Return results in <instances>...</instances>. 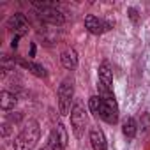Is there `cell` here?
<instances>
[{
  "mask_svg": "<svg viewBox=\"0 0 150 150\" xmlns=\"http://www.w3.org/2000/svg\"><path fill=\"white\" fill-rule=\"evenodd\" d=\"M97 92L101 97L115 96L113 94V71L110 62H103L99 65V74H97Z\"/></svg>",
  "mask_w": 150,
  "mask_h": 150,
  "instance_id": "3957f363",
  "label": "cell"
},
{
  "mask_svg": "<svg viewBox=\"0 0 150 150\" xmlns=\"http://www.w3.org/2000/svg\"><path fill=\"white\" fill-rule=\"evenodd\" d=\"M37 16L44 21V23H48V25H62L65 20H64V14L57 9V7H48V9H41L39 13H37Z\"/></svg>",
  "mask_w": 150,
  "mask_h": 150,
  "instance_id": "9c48e42d",
  "label": "cell"
},
{
  "mask_svg": "<svg viewBox=\"0 0 150 150\" xmlns=\"http://www.w3.org/2000/svg\"><path fill=\"white\" fill-rule=\"evenodd\" d=\"M18 41H20V37H18V35H14V37H13V41H11V48H13V50H16V48H18Z\"/></svg>",
  "mask_w": 150,
  "mask_h": 150,
  "instance_id": "2e32d148",
  "label": "cell"
},
{
  "mask_svg": "<svg viewBox=\"0 0 150 150\" xmlns=\"http://www.w3.org/2000/svg\"><path fill=\"white\" fill-rule=\"evenodd\" d=\"M7 28H9L11 32H14V35H18V37L25 35V34L28 32V20H27V16L21 14V13L13 14V16L7 20Z\"/></svg>",
  "mask_w": 150,
  "mask_h": 150,
  "instance_id": "ba28073f",
  "label": "cell"
},
{
  "mask_svg": "<svg viewBox=\"0 0 150 150\" xmlns=\"http://www.w3.org/2000/svg\"><path fill=\"white\" fill-rule=\"evenodd\" d=\"M67 146V132H65V127L62 124H57L50 136H48V141L46 145L41 148V150H64Z\"/></svg>",
  "mask_w": 150,
  "mask_h": 150,
  "instance_id": "8992f818",
  "label": "cell"
},
{
  "mask_svg": "<svg viewBox=\"0 0 150 150\" xmlns=\"http://www.w3.org/2000/svg\"><path fill=\"white\" fill-rule=\"evenodd\" d=\"M60 62H62V65H64L65 69H69V71L76 69V67H78V53H76V50H74V48L64 50L62 55H60Z\"/></svg>",
  "mask_w": 150,
  "mask_h": 150,
  "instance_id": "8fae6325",
  "label": "cell"
},
{
  "mask_svg": "<svg viewBox=\"0 0 150 150\" xmlns=\"http://www.w3.org/2000/svg\"><path fill=\"white\" fill-rule=\"evenodd\" d=\"M72 96H74V85H72V80H64L58 87V92H57V97H58V110H60V115H69V111L72 110L71 104H72Z\"/></svg>",
  "mask_w": 150,
  "mask_h": 150,
  "instance_id": "277c9868",
  "label": "cell"
},
{
  "mask_svg": "<svg viewBox=\"0 0 150 150\" xmlns=\"http://www.w3.org/2000/svg\"><path fill=\"white\" fill-rule=\"evenodd\" d=\"M34 55H35V44L30 46V57H34Z\"/></svg>",
  "mask_w": 150,
  "mask_h": 150,
  "instance_id": "e0dca14e",
  "label": "cell"
},
{
  "mask_svg": "<svg viewBox=\"0 0 150 150\" xmlns=\"http://www.w3.org/2000/svg\"><path fill=\"white\" fill-rule=\"evenodd\" d=\"M71 127H72V132L76 138H81L85 134V127H87V113H85V108L80 101L74 103L72 110H71Z\"/></svg>",
  "mask_w": 150,
  "mask_h": 150,
  "instance_id": "5b68a950",
  "label": "cell"
},
{
  "mask_svg": "<svg viewBox=\"0 0 150 150\" xmlns=\"http://www.w3.org/2000/svg\"><path fill=\"white\" fill-rule=\"evenodd\" d=\"M111 27H113L111 21H104V20H101V18H97L94 14H87L85 16V28L90 34H94V35H101L106 30H110Z\"/></svg>",
  "mask_w": 150,
  "mask_h": 150,
  "instance_id": "52a82bcc",
  "label": "cell"
},
{
  "mask_svg": "<svg viewBox=\"0 0 150 150\" xmlns=\"http://www.w3.org/2000/svg\"><path fill=\"white\" fill-rule=\"evenodd\" d=\"M14 104H16V96L14 94H11L7 90H4L2 94H0V108H2L4 111L14 108Z\"/></svg>",
  "mask_w": 150,
  "mask_h": 150,
  "instance_id": "5bb4252c",
  "label": "cell"
},
{
  "mask_svg": "<svg viewBox=\"0 0 150 150\" xmlns=\"http://www.w3.org/2000/svg\"><path fill=\"white\" fill-rule=\"evenodd\" d=\"M21 67H25L27 71H30L34 76H37V78H46V69L41 65V64H35V62H30V60H21V58H18L16 60Z\"/></svg>",
  "mask_w": 150,
  "mask_h": 150,
  "instance_id": "7c38bea8",
  "label": "cell"
},
{
  "mask_svg": "<svg viewBox=\"0 0 150 150\" xmlns=\"http://www.w3.org/2000/svg\"><path fill=\"white\" fill-rule=\"evenodd\" d=\"M41 136V127L35 120H28V124L21 129V132L14 138V150H32L35 143L39 141Z\"/></svg>",
  "mask_w": 150,
  "mask_h": 150,
  "instance_id": "7a4b0ae2",
  "label": "cell"
},
{
  "mask_svg": "<svg viewBox=\"0 0 150 150\" xmlns=\"http://www.w3.org/2000/svg\"><path fill=\"white\" fill-rule=\"evenodd\" d=\"M88 108L96 117L103 118L106 124H117L118 122V104H117L115 96H108V97L92 96L88 101Z\"/></svg>",
  "mask_w": 150,
  "mask_h": 150,
  "instance_id": "6da1fadb",
  "label": "cell"
},
{
  "mask_svg": "<svg viewBox=\"0 0 150 150\" xmlns=\"http://www.w3.org/2000/svg\"><path fill=\"white\" fill-rule=\"evenodd\" d=\"M122 132H124V136L127 138V139H132L134 136H136V132H138V124H136V120L134 118H125L124 120V124H122Z\"/></svg>",
  "mask_w": 150,
  "mask_h": 150,
  "instance_id": "4fadbf2b",
  "label": "cell"
},
{
  "mask_svg": "<svg viewBox=\"0 0 150 150\" xmlns=\"http://www.w3.org/2000/svg\"><path fill=\"white\" fill-rule=\"evenodd\" d=\"M90 145L94 150H108V143H106V136L99 127H92L90 129Z\"/></svg>",
  "mask_w": 150,
  "mask_h": 150,
  "instance_id": "30bf717a",
  "label": "cell"
},
{
  "mask_svg": "<svg viewBox=\"0 0 150 150\" xmlns=\"http://www.w3.org/2000/svg\"><path fill=\"white\" fill-rule=\"evenodd\" d=\"M127 13H129V18H131L132 23H138V21H139V14H138V11H136L134 7H129Z\"/></svg>",
  "mask_w": 150,
  "mask_h": 150,
  "instance_id": "9a60e30c",
  "label": "cell"
}]
</instances>
